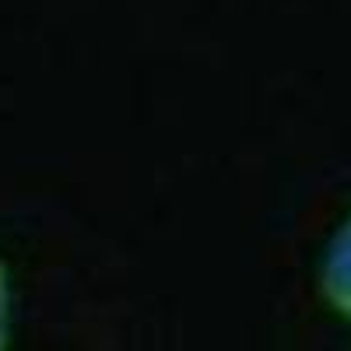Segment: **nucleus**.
Listing matches in <instances>:
<instances>
[{"label":"nucleus","mask_w":351,"mask_h":351,"mask_svg":"<svg viewBox=\"0 0 351 351\" xmlns=\"http://www.w3.org/2000/svg\"><path fill=\"white\" fill-rule=\"evenodd\" d=\"M8 334H11V278L4 260H0V348L8 344Z\"/></svg>","instance_id":"obj_2"},{"label":"nucleus","mask_w":351,"mask_h":351,"mask_svg":"<svg viewBox=\"0 0 351 351\" xmlns=\"http://www.w3.org/2000/svg\"><path fill=\"white\" fill-rule=\"evenodd\" d=\"M319 288H324V299H327L344 319H351V218L337 228L334 243L327 246V260H324V274H319Z\"/></svg>","instance_id":"obj_1"}]
</instances>
